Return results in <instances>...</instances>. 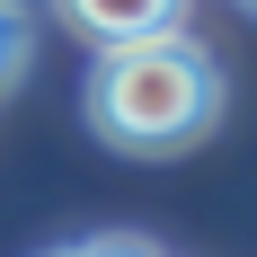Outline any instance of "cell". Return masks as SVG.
<instances>
[{
    "mask_svg": "<svg viewBox=\"0 0 257 257\" xmlns=\"http://www.w3.org/2000/svg\"><path fill=\"white\" fill-rule=\"evenodd\" d=\"M89 124L115 151L169 160L186 142H204L222 124V62H213L186 27L169 36H133V45H98L89 71Z\"/></svg>",
    "mask_w": 257,
    "mask_h": 257,
    "instance_id": "obj_1",
    "label": "cell"
},
{
    "mask_svg": "<svg viewBox=\"0 0 257 257\" xmlns=\"http://www.w3.org/2000/svg\"><path fill=\"white\" fill-rule=\"evenodd\" d=\"M89 45H133V36H169L186 27V0H53Z\"/></svg>",
    "mask_w": 257,
    "mask_h": 257,
    "instance_id": "obj_2",
    "label": "cell"
},
{
    "mask_svg": "<svg viewBox=\"0 0 257 257\" xmlns=\"http://www.w3.org/2000/svg\"><path fill=\"white\" fill-rule=\"evenodd\" d=\"M27 45H36V18H27L18 0H0V89L27 71Z\"/></svg>",
    "mask_w": 257,
    "mask_h": 257,
    "instance_id": "obj_3",
    "label": "cell"
},
{
    "mask_svg": "<svg viewBox=\"0 0 257 257\" xmlns=\"http://www.w3.org/2000/svg\"><path fill=\"white\" fill-rule=\"evenodd\" d=\"M53 257H160L151 239H124V231H106V239H71V248H53Z\"/></svg>",
    "mask_w": 257,
    "mask_h": 257,
    "instance_id": "obj_4",
    "label": "cell"
}]
</instances>
